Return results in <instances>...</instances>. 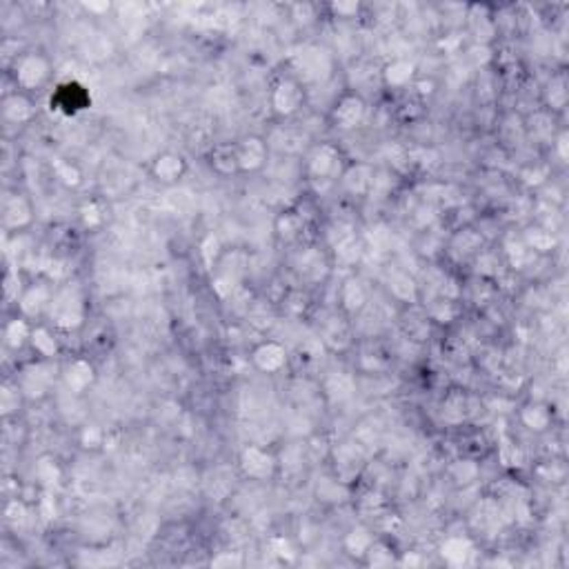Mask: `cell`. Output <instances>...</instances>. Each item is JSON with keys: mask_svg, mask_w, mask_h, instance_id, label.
<instances>
[{"mask_svg": "<svg viewBox=\"0 0 569 569\" xmlns=\"http://www.w3.org/2000/svg\"><path fill=\"white\" fill-rule=\"evenodd\" d=\"M49 76V63L38 54H25L16 60V80L27 89L41 87Z\"/></svg>", "mask_w": 569, "mask_h": 569, "instance_id": "obj_1", "label": "cell"}, {"mask_svg": "<svg viewBox=\"0 0 569 569\" xmlns=\"http://www.w3.org/2000/svg\"><path fill=\"white\" fill-rule=\"evenodd\" d=\"M331 116H334L336 127L354 129V127H358V122L365 118V102L358 96H354V93H347V96H343L336 102Z\"/></svg>", "mask_w": 569, "mask_h": 569, "instance_id": "obj_2", "label": "cell"}, {"mask_svg": "<svg viewBox=\"0 0 569 569\" xmlns=\"http://www.w3.org/2000/svg\"><path fill=\"white\" fill-rule=\"evenodd\" d=\"M234 149H236V160H238V169H258L265 165L267 147H265V142L260 138H245Z\"/></svg>", "mask_w": 569, "mask_h": 569, "instance_id": "obj_3", "label": "cell"}, {"mask_svg": "<svg viewBox=\"0 0 569 569\" xmlns=\"http://www.w3.org/2000/svg\"><path fill=\"white\" fill-rule=\"evenodd\" d=\"M243 469H245V473H247V476L263 480V478H267L269 473H271L274 460H271V456L265 449L249 447V449H245V454H243Z\"/></svg>", "mask_w": 569, "mask_h": 569, "instance_id": "obj_4", "label": "cell"}, {"mask_svg": "<svg viewBox=\"0 0 569 569\" xmlns=\"http://www.w3.org/2000/svg\"><path fill=\"white\" fill-rule=\"evenodd\" d=\"M300 100H302V91L296 82H291V80H284L280 82L276 91H274V109H276L278 113H284V116H289V113H293L298 109L300 105Z\"/></svg>", "mask_w": 569, "mask_h": 569, "instance_id": "obj_5", "label": "cell"}, {"mask_svg": "<svg viewBox=\"0 0 569 569\" xmlns=\"http://www.w3.org/2000/svg\"><path fill=\"white\" fill-rule=\"evenodd\" d=\"M185 174V160L176 154H165L154 163V176L163 183H176Z\"/></svg>", "mask_w": 569, "mask_h": 569, "instance_id": "obj_6", "label": "cell"}, {"mask_svg": "<svg viewBox=\"0 0 569 569\" xmlns=\"http://www.w3.org/2000/svg\"><path fill=\"white\" fill-rule=\"evenodd\" d=\"M254 360L263 372H278L284 363V349L278 343H265L256 349Z\"/></svg>", "mask_w": 569, "mask_h": 569, "instance_id": "obj_7", "label": "cell"}, {"mask_svg": "<svg viewBox=\"0 0 569 569\" xmlns=\"http://www.w3.org/2000/svg\"><path fill=\"white\" fill-rule=\"evenodd\" d=\"M52 383V374L49 369H45L43 365H34L32 369H27L23 376V390L30 396H43L47 392V387Z\"/></svg>", "mask_w": 569, "mask_h": 569, "instance_id": "obj_8", "label": "cell"}, {"mask_svg": "<svg viewBox=\"0 0 569 569\" xmlns=\"http://www.w3.org/2000/svg\"><path fill=\"white\" fill-rule=\"evenodd\" d=\"M336 151L331 149V147H320L316 149V154L311 156L309 160V167H311V174H314L316 178H327L334 174V169H336Z\"/></svg>", "mask_w": 569, "mask_h": 569, "instance_id": "obj_9", "label": "cell"}, {"mask_svg": "<svg viewBox=\"0 0 569 569\" xmlns=\"http://www.w3.org/2000/svg\"><path fill=\"white\" fill-rule=\"evenodd\" d=\"M32 102L27 100L25 96H12V98H7L5 100V116L12 120V122H25V120H30L32 118Z\"/></svg>", "mask_w": 569, "mask_h": 569, "instance_id": "obj_10", "label": "cell"}, {"mask_svg": "<svg viewBox=\"0 0 569 569\" xmlns=\"http://www.w3.org/2000/svg\"><path fill=\"white\" fill-rule=\"evenodd\" d=\"M67 383L76 392H82L85 387L91 383V367L85 360H76V363L67 369Z\"/></svg>", "mask_w": 569, "mask_h": 569, "instance_id": "obj_11", "label": "cell"}, {"mask_svg": "<svg viewBox=\"0 0 569 569\" xmlns=\"http://www.w3.org/2000/svg\"><path fill=\"white\" fill-rule=\"evenodd\" d=\"M5 221L12 227H21L30 221V207L23 198H14V201L5 203Z\"/></svg>", "mask_w": 569, "mask_h": 569, "instance_id": "obj_12", "label": "cell"}, {"mask_svg": "<svg viewBox=\"0 0 569 569\" xmlns=\"http://www.w3.org/2000/svg\"><path fill=\"white\" fill-rule=\"evenodd\" d=\"M469 549H471V545L467 538L454 536L443 545V556L451 563H458V561H465V556L469 554Z\"/></svg>", "mask_w": 569, "mask_h": 569, "instance_id": "obj_13", "label": "cell"}, {"mask_svg": "<svg viewBox=\"0 0 569 569\" xmlns=\"http://www.w3.org/2000/svg\"><path fill=\"white\" fill-rule=\"evenodd\" d=\"M345 183L347 187L352 189V192H365V189L372 185V174H369V169L365 165H358V167H352L345 176Z\"/></svg>", "mask_w": 569, "mask_h": 569, "instance_id": "obj_14", "label": "cell"}, {"mask_svg": "<svg viewBox=\"0 0 569 569\" xmlns=\"http://www.w3.org/2000/svg\"><path fill=\"white\" fill-rule=\"evenodd\" d=\"M372 536L367 529H352L347 536V547L352 549V554H367V549L372 547Z\"/></svg>", "mask_w": 569, "mask_h": 569, "instance_id": "obj_15", "label": "cell"}, {"mask_svg": "<svg viewBox=\"0 0 569 569\" xmlns=\"http://www.w3.org/2000/svg\"><path fill=\"white\" fill-rule=\"evenodd\" d=\"M523 421L525 425L529 427V429H545V425L549 423V414L545 412V407H538V405H532V407H527L525 414H523Z\"/></svg>", "mask_w": 569, "mask_h": 569, "instance_id": "obj_16", "label": "cell"}, {"mask_svg": "<svg viewBox=\"0 0 569 569\" xmlns=\"http://www.w3.org/2000/svg\"><path fill=\"white\" fill-rule=\"evenodd\" d=\"M30 327H27L25 320H14L7 325V343L12 347H21L25 343V338H30Z\"/></svg>", "mask_w": 569, "mask_h": 569, "instance_id": "obj_17", "label": "cell"}, {"mask_svg": "<svg viewBox=\"0 0 569 569\" xmlns=\"http://www.w3.org/2000/svg\"><path fill=\"white\" fill-rule=\"evenodd\" d=\"M412 71H414V67H412L410 63L398 60V63H394V65H390V67H387L385 76H387V80H390L392 85H403V82H407V80L412 78Z\"/></svg>", "mask_w": 569, "mask_h": 569, "instance_id": "obj_18", "label": "cell"}, {"mask_svg": "<svg viewBox=\"0 0 569 569\" xmlns=\"http://www.w3.org/2000/svg\"><path fill=\"white\" fill-rule=\"evenodd\" d=\"M32 343L34 347L41 352L43 356H52L56 352V340L52 338V334L47 329H36L32 331Z\"/></svg>", "mask_w": 569, "mask_h": 569, "instance_id": "obj_19", "label": "cell"}, {"mask_svg": "<svg viewBox=\"0 0 569 569\" xmlns=\"http://www.w3.org/2000/svg\"><path fill=\"white\" fill-rule=\"evenodd\" d=\"M343 300H345V305H347L349 309H352V300H356V309L363 307V302H365V291H363V287H360L358 280H349V282H345Z\"/></svg>", "mask_w": 569, "mask_h": 569, "instance_id": "obj_20", "label": "cell"}, {"mask_svg": "<svg viewBox=\"0 0 569 569\" xmlns=\"http://www.w3.org/2000/svg\"><path fill=\"white\" fill-rule=\"evenodd\" d=\"M280 223H282V227H280L282 232L280 234L284 236V238H293V236H296L300 232V227H302V221L293 212L284 214V218H280Z\"/></svg>", "mask_w": 569, "mask_h": 569, "instance_id": "obj_21", "label": "cell"}]
</instances>
